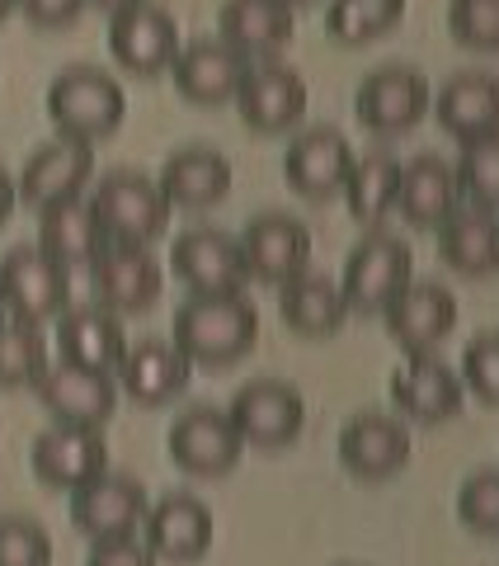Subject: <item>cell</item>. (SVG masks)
Listing matches in <instances>:
<instances>
[{"instance_id": "obj_10", "label": "cell", "mask_w": 499, "mask_h": 566, "mask_svg": "<svg viewBox=\"0 0 499 566\" xmlns=\"http://www.w3.org/2000/svg\"><path fill=\"white\" fill-rule=\"evenodd\" d=\"M91 175H95V142L52 137L24 161L14 189H20V203L43 212L62 199H81L85 185H91Z\"/></svg>"}, {"instance_id": "obj_17", "label": "cell", "mask_w": 499, "mask_h": 566, "mask_svg": "<svg viewBox=\"0 0 499 566\" xmlns=\"http://www.w3.org/2000/svg\"><path fill=\"white\" fill-rule=\"evenodd\" d=\"M91 283L99 307L109 312H147L160 289H166V274H160L156 255L147 245H118L109 241L91 264Z\"/></svg>"}, {"instance_id": "obj_40", "label": "cell", "mask_w": 499, "mask_h": 566, "mask_svg": "<svg viewBox=\"0 0 499 566\" xmlns=\"http://www.w3.org/2000/svg\"><path fill=\"white\" fill-rule=\"evenodd\" d=\"M461 387H471L480 401L499 406V331L476 335L461 354Z\"/></svg>"}, {"instance_id": "obj_8", "label": "cell", "mask_w": 499, "mask_h": 566, "mask_svg": "<svg viewBox=\"0 0 499 566\" xmlns=\"http://www.w3.org/2000/svg\"><path fill=\"white\" fill-rule=\"evenodd\" d=\"M231 424L245 444L255 449H288L293 439L301 434L307 424V401L293 382H278V378H259V382H245L236 397L226 406Z\"/></svg>"}, {"instance_id": "obj_3", "label": "cell", "mask_w": 499, "mask_h": 566, "mask_svg": "<svg viewBox=\"0 0 499 566\" xmlns=\"http://www.w3.org/2000/svg\"><path fill=\"white\" fill-rule=\"evenodd\" d=\"M91 203L99 212L104 237L118 245H151L170 227L166 193H160L156 180H147V175H137V170H109L95 185Z\"/></svg>"}, {"instance_id": "obj_16", "label": "cell", "mask_w": 499, "mask_h": 566, "mask_svg": "<svg viewBox=\"0 0 499 566\" xmlns=\"http://www.w3.org/2000/svg\"><path fill=\"white\" fill-rule=\"evenodd\" d=\"M33 392L62 424H99L118 411V382L114 374H95L81 364H47L43 378L33 382Z\"/></svg>"}, {"instance_id": "obj_5", "label": "cell", "mask_w": 499, "mask_h": 566, "mask_svg": "<svg viewBox=\"0 0 499 566\" xmlns=\"http://www.w3.org/2000/svg\"><path fill=\"white\" fill-rule=\"evenodd\" d=\"M410 274H415V251L401 237H386V232L363 237L344 260V279H340L344 307L359 316L386 312L391 297L410 283Z\"/></svg>"}, {"instance_id": "obj_41", "label": "cell", "mask_w": 499, "mask_h": 566, "mask_svg": "<svg viewBox=\"0 0 499 566\" xmlns=\"http://www.w3.org/2000/svg\"><path fill=\"white\" fill-rule=\"evenodd\" d=\"M85 566H156V553L147 543H137L132 538H109V543H95V553Z\"/></svg>"}, {"instance_id": "obj_9", "label": "cell", "mask_w": 499, "mask_h": 566, "mask_svg": "<svg viewBox=\"0 0 499 566\" xmlns=\"http://www.w3.org/2000/svg\"><path fill=\"white\" fill-rule=\"evenodd\" d=\"M170 270L184 279L193 297L212 293H245L250 270L241 255V237H226L217 227H193L170 245Z\"/></svg>"}, {"instance_id": "obj_26", "label": "cell", "mask_w": 499, "mask_h": 566, "mask_svg": "<svg viewBox=\"0 0 499 566\" xmlns=\"http://www.w3.org/2000/svg\"><path fill=\"white\" fill-rule=\"evenodd\" d=\"M189 378H193V364L170 340L128 345V354L118 364V387L141 406H166L170 397L184 392Z\"/></svg>"}, {"instance_id": "obj_44", "label": "cell", "mask_w": 499, "mask_h": 566, "mask_svg": "<svg viewBox=\"0 0 499 566\" xmlns=\"http://www.w3.org/2000/svg\"><path fill=\"white\" fill-rule=\"evenodd\" d=\"M91 6H99L104 14H118V10H128V6H141V0H91Z\"/></svg>"}, {"instance_id": "obj_28", "label": "cell", "mask_w": 499, "mask_h": 566, "mask_svg": "<svg viewBox=\"0 0 499 566\" xmlns=\"http://www.w3.org/2000/svg\"><path fill=\"white\" fill-rule=\"evenodd\" d=\"M217 24H222V43L236 48L245 62L250 57L269 62L278 48H288L297 29L293 6H283V0H226Z\"/></svg>"}, {"instance_id": "obj_29", "label": "cell", "mask_w": 499, "mask_h": 566, "mask_svg": "<svg viewBox=\"0 0 499 566\" xmlns=\"http://www.w3.org/2000/svg\"><path fill=\"white\" fill-rule=\"evenodd\" d=\"M109 245L99 227V212L91 199H62L39 212V251H47L57 264L76 270V264H95V255Z\"/></svg>"}, {"instance_id": "obj_22", "label": "cell", "mask_w": 499, "mask_h": 566, "mask_svg": "<svg viewBox=\"0 0 499 566\" xmlns=\"http://www.w3.org/2000/svg\"><path fill=\"white\" fill-rule=\"evenodd\" d=\"M340 463L359 482H382L410 463V430L396 416L363 411L340 430Z\"/></svg>"}, {"instance_id": "obj_14", "label": "cell", "mask_w": 499, "mask_h": 566, "mask_svg": "<svg viewBox=\"0 0 499 566\" xmlns=\"http://www.w3.org/2000/svg\"><path fill=\"white\" fill-rule=\"evenodd\" d=\"M33 472H39V482L52 486V491H76L85 486L91 476H99L109 468V444H104V434L95 424H52L33 439V453H29Z\"/></svg>"}, {"instance_id": "obj_1", "label": "cell", "mask_w": 499, "mask_h": 566, "mask_svg": "<svg viewBox=\"0 0 499 566\" xmlns=\"http://www.w3.org/2000/svg\"><path fill=\"white\" fill-rule=\"evenodd\" d=\"M259 340V312L250 307L245 293H212V297H189L174 312V349L189 364L226 368L245 359Z\"/></svg>"}, {"instance_id": "obj_25", "label": "cell", "mask_w": 499, "mask_h": 566, "mask_svg": "<svg viewBox=\"0 0 499 566\" xmlns=\"http://www.w3.org/2000/svg\"><path fill=\"white\" fill-rule=\"evenodd\" d=\"M57 345L66 364L95 368V374H118L123 354H128V335H123L118 312L109 307H66L57 322Z\"/></svg>"}, {"instance_id": "obj_34", "label": "cell", "mask_w": 499, "mask_h": 566, "mask_svg": "<svg viewBox=\"0 0 499 566\" xmlns=\"http://www.w3.org/2000/svg\"><path fill=\"white\" fill-rule=\"evenodd\" d=\"M405 14V0H330L326 6V33L344 48H359L391 33Z\"/></svg>"}, {"instance_id": "obj_12", "label": "cell", "mask_w": 499, "mask_h": 566, "mask_svg": "<svg viewBox=\"0 0 499 566\" xmlns=\"http://www.w3.org/2000/svg\"><path fill=\"white\" fill-rule=\"evenodd\" d=\"M241 453H245V439L217 406H189L170 424V458L193 476H226L241 463Z\"/></svg>"}, {"instance_id": "obj_46", "label": "cell", "mask_w": 499, "mask_h": 566, "mask_svg": "<svg viewBox=\"0 0 499 566\" xmlns=\"http://www.w3.org/2000/svg\"><path fill=\"white\" fill-rule=\"evenodd\" d=\"M283 6H293V10H297V6H307V0H283Z\"/></svg>"}, {"instance_id": "obj_15", "label": "cell", "mask_w": 499, "mask_h": 566, "mask_svg": "<svg viewBox=\"0 0 499 566\" xmlns=\"http://www.w3.org/2000/svg\"><path fill=\"white\" fill-rule=\"evenodd\" d=\"M236 109L245 118V128L288 133L307 114V81L283 62H250L241 91H236Z\"/></svg>"}, {"instance_id": "obj_32", "label": "cell", "mask_w": 499, "mask_h": 566, "mask_svg": "<svg viewBox=\"0 0 499 566\" xmlns=\"http://www.w3.org/2000/svg\"><path fill=\"white\" fill-rule=\"evenodd\" d=\"M278 312H283V322H288V331L307 335V340H326V335L340 331L344 316H349L340 283L326 279V274H311V270L283 283Z\"/></svg>"}, {"instance_id": "obj_20", "label": "cell", "mask_w": 499, "mask_h": 566, "mask_svg": "<svg viewBox=\"0 0 499 566\" xmlns=\"http://www.w3.org/2000/svg\"><path fill=\"white\" fill-rule=\"evenodd\" d=\"M391 401H396V411L410 420L438 424L461 411L467 387H461V378L443 359H434V354H410V364L391 374Z\"/></svg>"}, {"instance_id": "obj_45", "label": "cell", "mask_w": 499, "mask_h": 566, "mask_svg": "<svg viewBox=\"0 0 499 566\" xmlns=\"http://www.w3.org/2000/svg\"><path fill=\"white\" fill-rule=\"evenodd\" d=\"M10 10H20V0H0V20H6Z\"/></svg>"}, {"instance_id": "obj_4", "label": "cell", "mask_w": 499, "mask_h": 566, "mask_svg": "<svg viewBox=\"0 0 499 566\" xmlns=\"http://www.w3.org/2000/svg\"><path fill=\"white\" fill-rule=\"evenodd\" d=\"M71 303V270L57 264L39 245H14L0 260V307H6L14 322H52L62 316Z\"/></svg>"}, {"instance_id": "obj_38", "label": "cell", "mask_w": 499, "mask_h": 566, "mask_svg": "<svg viewBox=\"0 0 499 566\" xmlns=\"http://www.w3.org/2000/svg\"><path fill=\"white\" fill-rule=\"evenodd\" d=\"M448 29L461 48L499 52V0H448Z\"/></svg>"}, {"instance_id": "obj_21", "label": "cell", "mask_w": 499, "mask_h": 566, "mask_svg": "<svg viewBox=\"0 0 499 566\" xmlns=\"http://www.w3.org/2000/svg\"><path fill=\"white\" fill-rule=\"evenodd\" d=\"M147 547L156 553V562H199L212 547V510L199 501V495L170 491L147 510Z\"/></svg>"}, {"instance_id": "obj_31", "label": "cell", "mask_w": 499, "mask_h": 566, "mask_svg": "<svg viewBox=\"0 0 499 566\" xmlns=\"http://www.w3.org/2000/svg\"><path fill=\"white\" fill-rule=\"evenodd\" d=\"M457 170L443 156H415L410 166H401L396 212L410 227H438L448 212H457Z\"/></svg>"}, {"instance_id": "obj_47", "label": "cell", "mask_w": 499, "mask_h": 566, "mask_svg": "<svg viewBox=\"0 0 499 566\" xmlns=\"http://www.w3.org/2000/svg\"><path fill=\"white\" fill-rule=\"evenodd\" d=\"M0 322H6V307H0Z\"/></svg>"}, {"instance_id": "obj_24", "label": "cell", "mask_w": 499, "mask_h": 566, "mask_svg": "<svg viewBox=\"0 0 499 566\" xmlns=\"http://www.w3.org/2000/svg\"><path fill=\"white\" fill-rule=\"evenodd\" d=\"M170 71L189 104H226V99H236L250 62L236 48H226L222 39H199V43L180 48V57L170 62Z\"/></svg>"}, {"instance_id": "obj_35", "label": "cell", "mask_w": 499, "mask_h": 566, "mask_svg": "<svg viewBox=\"0 0 499 566\" xmlns=\"http://www.w3.org/2000/svg\"><path fill=\"white\" fill-rule=\"evenodd\" d=\"M47 368L43 331L29 322H0V387H33Z\"/></svg>"}, {"instance_id": "obj_43", "label": "cell", "mask_w": 499, "mask_h": 566, "mask_svg": "<svg viewBox=\"0 0 499 566\" xmlns=\"http://www.w3.org/2000/svg\"><path fill=\"white\" fill-rule=\"evenodd\" d=\"M14 203H20V189H14V175L0 166V227L10 222V212H14Z\"/></svg>"}, {"instance_id": "obj_13", "label": "cell", "mask_w": 499, "mask_h": 566, "mask_svg": "<svg viewBox=\"0 0 499 566\" xmlns=\"http://www.w3.org/2000/svg\"><path fill=\"white\" fill-rule=\"evenodd\" d=\"M241 255L250 279L259 283H288L297 274H307L311 264V232L307 222L288 218V212H259V218L245 222L241 232Z\"/></svg>"}, {"instance_id": "obj_27", "label": "cell", "mask_w": 499, "mask_h": 566, "mask_svg": "<svg viewBox=\"0 0 499 566\" xmlns=\"http://www.w3.org/2000/svg\"><path fill=\"white\" fill-rule=\"evenodd\" d=\"M160 193H166L170 208H184V212H199L222 203L231 193V161L212 147H184L174 151L166 166H160Z\"/></svg>"}, {"instance_id": "obj_30", "label": "cell", "mask_w": 499, "mask_h": 566, "mask_svg": "<svg viewBox=\"0 0 499 566\" xmlns=\"http://www.w3.org/2000/svg\"><path fill=\"white\" fill-rule=\"evenodd\" d=\"M438 255L467 279L499 274V218L486 208H457L438 222Z\"/></svg>"}, {"instance_id": "obj_6", "label": "cell", "mask_w": 499, "mask_h": 566, "mask_svg": "<svg viewBox=\"0 0 499 566\" xmlns=\"http://www.w3.org/2000/svg\"><path fill=\"white\" fill-rule=\"evenodd\" d=\"M434 104V85L424 71L415 66H378L359 81V95H353V114L368 133L378 137H396L410 133L415 123H424Z\"/></svg>"}, {"instance_id": "obj_18", "label": "cell", "mask_w": 499, "mask_h": 566, "mask_svg": "<svg viewBox=\"0 0 499 566\" xmlns=\"http://www.w3.org/2000/svg\"><path fill=\"white\" fill-rule=\"evenodd\" d=\"M353 147L344 133L335 128H307L288 142V156H283V180L301 199H330L340 193L349 170H353Z\"/></svg>"}, {"instance_id": "obj_19", "label": "cell", "mask_w": 499, "mask_h": 566, "mask_svg": "<svg viewBox=\"0 0 499 566\" xmlns=\"http://www.w3.org/2000/svg\"><path fill=\"white\" fill-rule=\"evenodd\" d=\"M386 335L410 354H434L438 340H448L457 326V297L443 283H415L386 303Z\"/></svg>"}, {"instance_id": "obj_39", "label": "cell", "mask_w": 499, "mask_h": 566, "mask_svg": "<svg viewBox=\"0 0 499 566\" xmlns=\"http://www.w3.org/2000/svg\"><path fill=\"white\" fill-rule=\"evenodd\" d=\"M0 566H52L47 528L24 515H0Z\"/></svg>"}, {"instance_id": "obj_36", "label": "cell", "mask_w": 499, "mask_h": 566, "mask_svg": "<svg viewBox=\"0 0 499 566\" xmlns=\"http://www.w3.org/2000/svg\"><path fill=\"white\" fill-rule=\"evenodd\" d=\"M457 189L471 208H499V133L490 137H476V142H461V156H457Z\"/></svg>"}, {"instance_id": "obj_2", "label": "cell", "mask_w": 499, "mask_h": 566, "mask_svg": "<svg viewBox=\"0 0 499 566\" xmlns=\"http://www.w3.org/2000/svg\"><path fill=\"white\" fill-rule=\"evenodd\" d=\"M123 114H128V95L123 85L99 66H66L57 81L47 85V118L62 128V137L99 142L118 133Z\"/></svg>"}, {"instance_id": "obj_42", "label": "cell", "mask_w": 499, "mask_h": 566, "mask_svg": "<svg viewBox=\"0 0 499 566\" xmlns=\"http://www.w3.org/2000/svg\"><path fill=\"white\" fill-rule=\"evenodd\" d=\"M85 6H91V0H20L29 24H39V29H62V24L76 20Z\"/></svg>"}, {"instance_id": "obj_7", "label": "cell", "mask_w": 499, "mask_h": 566, "mask_svg": "<svg viewBox=\"0 0 499 566\" xmlns=\"http://www.w3.org/2000/svg\"><path fill=\"white\" fill-rule=\"evenodd\" d=\"M147 486L137 476H123L104 468L91 476L85 486L71 491V524L81 528L91 543H109V538H132L137 524L147 520Z\"/></svg>"}, {"instance_id": "obj_33", "label": "cell", "mask_w": 499, "mask_h": 566, "mask_svg": "<svg viewBox=\"0 0 499 566\" xmlns=\"http://www.w3.org/2000/svg\"><path fill=\"white\" fill-rule=\"evenodd\" d=\"M396 185H401V161L396 156H386V151H372L363 156V161H353L349 170V180H344V203L353 212V222H382L391 208H396Z\"/></svg>"}, {"instance_id": "obj_37", "label": "cell", "mask_w": 499, "mask_h": 566, "mask_svg": "<svg viewBox=\"0 0 499 566\" xmlns=\"http://www.w3.org/2000/svg\"><path fill=\"white\" fill-rule=\"evenodd\" d=\"M457 520L471 528V534H499V472L495 468H480L471 472L457 491Z\"/></svg>"}, {"instance_id": "obj_23", "label": "cell", "mask_w": 499, "mask_h": 566, "mask_svg": "<svg viewBox=\"0 0 499 566\" xmlns=\"http://www.w3.org/2000/svg\"><path fill=\"white\" fill-rule=\"evenodd\" d=\"M438 128L457 142H476L499 133V76L490 71H457V76L434 95Z\"/></svg>"}, {"instance_id": "obj_11", "label": "cell", "mask_w": 499, "mask_h": 566, "mask_svg": "<svg viewBox=\"0 0 499 566\" xmlns=\"http://www.w3.org/2000/svg\"><path fill=\"white\" fill-rule=\"evenodd\" d=\"M109 52L132 76H160L180 57V24L170 20V10L141 0V6L109 14Z\"/></svg>"}]
</instances>
